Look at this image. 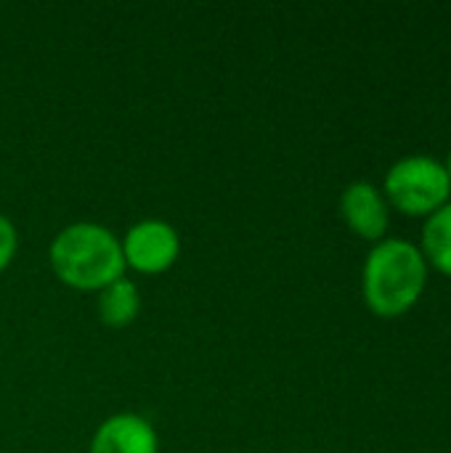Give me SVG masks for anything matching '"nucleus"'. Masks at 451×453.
Instances as JSON below:
<instances>
[{
  "label": "nucleus",
  "mask_w": 451,
  "mask_h": 453,
  "mask_svg": "<svg viewBox=\"0 0 451 453\" xmlns=\"http://www.w3.org/2000/svg\"><path fill=\"white\" fill-rule=\"evenodd\" d=\"M51 268L74 289L101 292L125 273L122 244L101 223H72L51 242Z\"/></svg>",
  "instance_id": "obj_1"
},
{
  "label": "nucleus",
  "mask_w": 451,
  "mask_h": 453,
  "mask_svg": "<svg viewBox=\"0 0 451 453\" xmlns=\"http://www.w3.org/2000/svg\"><path fill=\"white\" fill-rule=\"evenodd\" d=\"M428 281V260L404 239H383L364 263V300L372 313L396 319L407 313L423 295Z\"/></svg>",
  "instance_id": "obj_2"
},
{
  "label": "nucleus",
  "mask_w": 451,
  "mask_h": 453,
  "mask_svg": "<svg viewBox=\"0 0 451 453\" xmlns=\"http://www.w3.org/2000/svg\"><path fill=\"white\" fill-rule=\"evenodd\" d=\"M449 191L447 167L433 157H404L385 175V194L404 215H433L447 204Z\"/></svg>",
  "instance_id": "obj_3"
},
{
  "label": "nucleus",
  "mask_w": 451,
  "mask_h": 453,
  "mask_svg": "<svg viewBox=\"0 0 451 453\" xmlns=\"http://www.w3.org/2000/svg\"><path fill=\"white\" fill-rule=\"evenodd\" d=\"M120 244H122L125 268L130 265L133 271H141V273L167 271L181 252L178 231L170 223L154 220V218L136 223Z\"/></svg>",
  "instance_id": "obj_4"
},
{
  "label": "nucleus",
  "mask_w": 451,
  "mask_h": 453,
  "mask_svg": "<svg viewBox=\"0 0 451 453\" xmlns=\"http://www.w3.org/2000/svg\"><path fill=\"white\" fill-rule=\"evenodd\" d=\"M159 441L152 422L141 414H114L104 419L88 453H157Z\"/></svg>",
  "instance_id": "obj_5"
},
{
  "label": "nucleus",
  "mask_w": 451,
  "mask_h": 453,
  "mask_svg": "<svg viewBox=\"0 0 451 453\" xmlns=\"http://www.w3.org/2000/svg\"><path fill=\"white\" fill-rule=\"evenodd\" d=\"M340 212H343L348 228L354 234H359L362 239L380 242L388 231V220H391L388 204H385L383 194L367 180H356L343 191Z\"/></svg>",
  "instance_id": "obj_6"
},
{
  "label": "nucleus",
  "mask_w": 451,
  "mask_h": 453,
  "mask_svg": "<svg viewBox=\"0 0 451 453\" xmlns=\"http://www.w3.org/2000/svg\"><path fill=\"white\" fill-rule=\"evenodd\" d=\"M138 311H141L138 287L133 281H128L125 276L98 292V319H101V324H106L112 329H122V326L133 324Z\"/></svg>",
  "instance_id": "obj_7"
},
{
  "label": "nucleus",
  "mask_w": 451,
  "mask_h": 453,
  "mask_svg": "<svg viewBox=\"0 0 451 453\" xmlns=\"http://www.w3.org/2000/svg\"><path fill=\"white\" fill-rule=\"evenodd\" d=\"M423 257L431 260L441 273L451 276V202L428 215L423 228Z\"/></svg>",
  "instance_id": "obj_8"
},
{
  "label": "nucleus",
  "mask_w": 451,
  "mask_h": 453,
  "mask_svg": "<svg viewBox=\"0 0 451 453\" xmlns=\"http://www.w3.org/2000/svg\"><path fill=\"white\" fill-rule=\"evenodd\" d=\"M16 244H19V236H16L13 223H11L5 215H0V271L13 260V255H16Z\"/></svg>",
  "instance_id": "obj_9"
},
{
  "label": "nucleus",
  "mask_w": 451,
  "mask_h": 453,
  "mask_svg": "<svg viewBox=\"0 0 451 453\" xmlns=\"http://www.w3.org/2000/svg\"><path fill=\"white\" fill-rule=\"evenodd\" d=\"M444 167H447V175H449V183H451V154H449V162H447Z\"/></svg>",
  "instance_id": "obj_10"
}]
</instances>
